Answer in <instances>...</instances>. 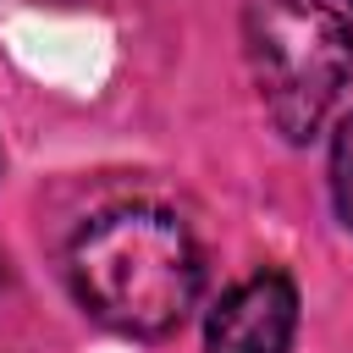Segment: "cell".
<instances>
[{
	"label": "cell",
	"mask_w": 353,
	"mask_h": 353,
	"mask_svg": "<svg viewBox=\"0 0 353 353\" xmlns=\"http://www.w3.org/2000/svg\"><path fill=\"white\" fill-rule=\"evenodd\" d=\"M72 287L99 325L121 336H165L199 303L204 265L188 226L171 210L121 204L77 232Z\"/></svg>",
	"instance_id": "6da1fadb"
},
{
	"label": "cell",
	"mask_w": 353,
	"mask_h": 353,
	"mask_svg": "<svg viewBox=\"0 0 353 353\" xmlns=\"http://www.w3.org/2000/svg\"><path fill=\"white\" fill-rule=\"evenodd\" d=\"M259 99L287 138H309L353 77V28L325 0H248L243 17Z\"/></svg>",
	"instance_id": "7a4b0ae2"
},
{
	"label": "cell",
	"mask_w": 353,
	"mask_h": 353,
	"mask_svg": "<svg viewBox=\"0 0 353 353\" xmlns=\"http://www.w3.org/2000/svg\"><path fill=\"white\" fill-rule=\"evenodd\" d=\"M292 331H298V292L281 270H265L210 309L204 342L210 353H287Z\"/></svg>",
	"instance_id": "3957f363"
},
{
	"label": "cell",
	"mask_w": 353,
	"mask_h": 353,
	"mask_svg": "<svg viewBox=\"0 0 353 353\" xmlns=\"http://www.w3.org/2000/svg\"><path fill=\"white\" fill-rule=\"evenodd\" d=\"M331 199H336V215L353 226V116L336 127V143H331Z\"/></svg>",
	"instance_id": "277c9868"
},
{
	"label": "cell",
	"mask_w": 353,
	"mask_h": 353,
	"mask_svg": "<svg viewBox=\"0 0 353 353\" xmlns=\"http://www.w3.org/2000/svg\"><path fill=\"white\" fill-rule=\"evenodd\" d=\"M347 6H353V0H347Z\"/></svg>",
	"instance_id": "5b68a950"
}]
</instances>
